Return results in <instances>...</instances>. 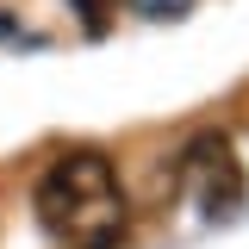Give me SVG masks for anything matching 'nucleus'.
Returning a JSON list of instances; mask_svg holds the SVG:
<instances>
[{
    "label": "nucleus",
    "instance_id": "f257e3e1",
    "mask_svg": "<svg viewBox=\"0 0 249 249\" xmlns=\"http://www.w3.org/2000/svg\"><path fill=\"white\" fill-rule=\"evenodd\" d=\"M31 206H37V218L69 249H119L124 231H131V212H124V193H119V168H112L106 150L56 156L37 175V187H31Z\"/></svg>",
    "mask_w": 249,
    "mask_h": 249
},
{
    "label": "nucleus",
    "instance_id": "f03ea898",
    "mask_svg": "<svg viewBox=\"0 0 249 249\" xmlns=\"http://www.w3.org/2000/svg\"><path fill=\"white\" fill-rule=\"evenodd\" d=\"M181 175L199 187V212L206 218L237 212V199H243V168L231 162V143H224V137H199V143L187 150Z\"/></svg>",
    "mask_w": 249,
    "mask_h": 249
},
{
    "label": "nucleus",
    "instance_id": "7ed1b4c3",
    "mask_svg": "<svg viewBox=\"0 0 249 249\" xmlns=\"http://www.w3.org/2000/svg\"><path fill=\"white\" fill-rule=\"evenodd\" d=\"M131 6H137L143 19H175V13H187V6H193V0H131Z\"/></svg>",
    "mask_w": 249,
    "mask_h": 249
},
{
    "label": "nucleus",
    "instance_id": "20e7f679",
    "mask_svg": "<svg viewBox=\"0 0 249 249\" xmlns=\"http://www.w3.org/2000/svg\"><path fill=\"white\" fill-rule=\"evenodd\" d=\"M75 13L88 19V31H106V0H75Z\"/></svg>",
    "mask_w": 249,
    "mask_h": 249
}]
</instances>
